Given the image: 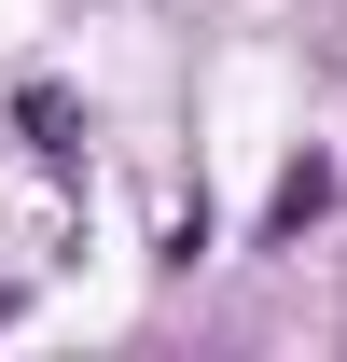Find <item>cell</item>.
I'll return each instance as SVG.
<instances>
[{
    "instance_id": "cell-2",
    "label": "cell",
    "mask_w": 347,
    "mask_h": 362,
    "mask_svg": "<svg viewBox=\"0 0 347 362\" xmlns=\"http://www.w3.org/2000/svg\"><path fill=\"white\" fill-rule=\"evenodd\" d=\"M0 320H14V293H0Z\"/></svg>"
},
{
    "instance_id": "cell-1",
    "label": "cell",
    "mask_w": 347,
    "mask_h": 362,
    "mask_svg": "<svg viewBox=\"0 0 347 362\" xmlns=\"http://www.w3.org/2000/svg\"><path fill=\"white\" fill-rule=\"evenodd\" d=\"M319 209H334V168H319V153H292V168H278V195H264V251H278V237H305Z\"/></svg>"
}]
</instances>
